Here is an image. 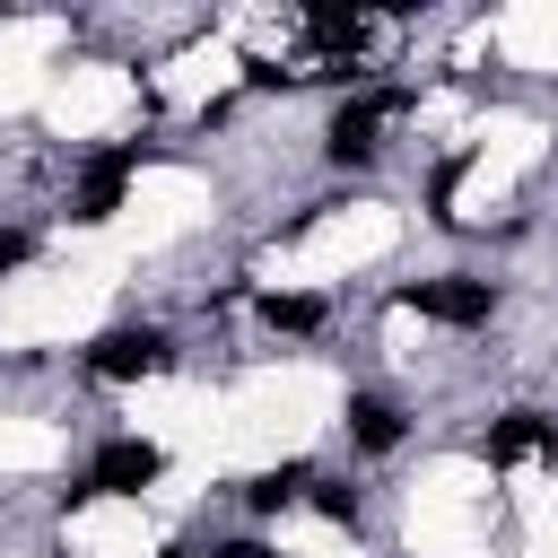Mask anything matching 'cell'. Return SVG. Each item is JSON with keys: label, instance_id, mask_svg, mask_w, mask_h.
<instances>
[{"label": "cell", "instance_id": "obj_1", "mask_svg": "<svg viewBox=\"0 0 558 558\" xmlns=\"http://www.w3.org/2000/svg\"><path fill=\"white\" fill-rule=\"evenodd\" d=\"M410 113V96L401 87H366V96H349L340 113H331V131H323V148L340 157V166H366L375 148H384V131Z\"/></svg>", "mask_w": 558, "mask_h": 558}, {"label": "cell", "instance_id": "obj_2", "mask_svg": "<svg viewBox=\"0 0 558 558\" xmlns=\"http://www.w3.org/2000/svg\"><path fill=\"white\" fill-rule=\"evenodd\" d=\"M157 471H166V453H157V445H140V436H113V445L87 462V480H78L70 497H140Z\"/></svg>", "mask_w": 558, "mask_h": 558}, {"label": "cell", "instance_id": "obj_3", "mask_svg": "<svg viewBox=\"0 0 558 558\" xmlns=\"http://www.w3.org/2000/svg\"><path fill=\"white\" fill-rule=\"evenodd\" d=\"M401 305L410 314H427V323H488L497 314V288L488 279H418V288H401Z\"/></svg>", "mask_w": 558, "mask_h": 558}, {"label": "cell", "instance_id": "obj_4", "mask_svg": "<svg viewBox=\"0 0 558 558\" xmlns=\"http://www.w3.org/2000/svg\"><path fill=\"white\" fill-rule=\"evenodd\" d=\"M87 375H105V384L166 375V331H105V340L87 349Z\"/></svg>", "mask_w": 558, "mask_h": 558}, {"label": "cell", "instance_id": "obj_5", "mask_svg": "<svg viewBox=\"0 0 558 558\" xmlns=\"http://www.w3.org/2000/svg\"><path fill=\"white\" fill-rule=\"evenodd\" d=\"M131 166H140V148H105V157L78 174V218H87V227L122 209V183H131Z\"/></svg>", "mask_w": 558, "mask_h": 558}, {"label": "cell", "instance_id": "obj_6", "mask_svg": "<svg viewBox=\"0 0 558 558\" xmlns=\"http://www.w3.org/2000/svg\"><path fill=\"white\" fill-rule=\"evenodd\" d=\"M541 445H558V427H549V418H532V410H514V418H497V427H488V462H532Z\"/></svg>", "mask_w": 558, "mask_h": 558}, {"label": "cell", "instance_id": "obj_7", "mask_svg": "<svg viewBox=\"0 0 558 558\" xmlns=\"http://www.w3.org/2000/svg\"><path fill=\"white\" fill-rule=\"evenodd\" d=\"M349 436H357L366 453H392V445H401V410L375 401V392H357V401H349Z\"/></svg>", "mask_w": 558, "mask_h": 558}, {"label": "cell", "instance_id": "obj_8", "mask_svg": "<svg viewBox=\"0 0 558 558\" xmlns=\"http://www.w3.org/2000/svg\"><path fill=\"white\" fill-rule=\"evenodd\" d=\"M305 488H314V471H305V462H288V471H262L244 497H253V514H279V506H296Z\"/></svg>", "mask_w": 558, "mask_h": 558}, {"label": "cell", "instance_id": "obj_9", "mask_svg": "<svg viewBox=\"0 0 558 558\" xmlns=\"http://www.w3.org/2000/svg\"><path fill=\"white\" fill-rule=\"evenodd\" d=\"M262 323L270 331H314L323 323V296H262Z\"/></svg>", "mask_w": 558, "mask_h": 558}, {"label": "cell", "instance_id": "obj_10", "mask_svg": "<svg viewBox=\"0 0 558 558\" xmlns=\"http://www.w3.org/2000/svg\"><path fill=\"white\" fill-rule=\"evenodd\" d=\"M314 506H323L331 523H357V488H340V480H314Z\"/></svg>", "mask_w": 558, "mask_h": 558}, {"label": "cell", "instance_id": "obj_11", "mask_svg": "<svg viewBox=\"0 0 558 558\" xmlns=\"http://www.w3.org/2000/svg\"><path fill=\"white\" fill-rule=\"evenodd\" d=\"M26 253H35V235H17V227H9V235H0V270H17Z\"/></svg>", "mask_w": 558, "mask_h": 558}, {"label": "cell", "instance_id": "obj_12", "mask_svg": "<svg viewBox=\"0 0 558 558\" xmlns=\"http://www.w3.org/2000/svg\"><path fill=\"white\" fill-rule=\"evenodd\" d=\"M218 558H270V549H262V541H227Z\"/></svg>", "mask_w": 558, "mask_h": 558}]
</instances>
